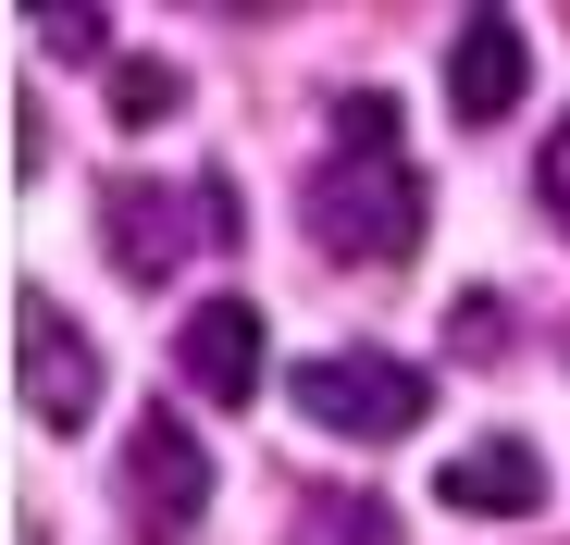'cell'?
Masks as SVG:
<instances>
[{
  "mask_svg": "<svg viewBox=\"0 0 570 545\" xmlns=\"http://www.w3.org/2000/svg\"><path fill=\"white\" fill-rule=\"evenodd\" d=\"M311 236H323V260H410L422 248V174L397 149L385 87H347L335 100V161L311 174Z\"/></svg>",
  "mask_w": 570,
  "mask_h": 545,
  "instance_id": "1",
  "label": "cell"
},
{
  "mask_svg": "<svg viewBox=\"0 0 570 545\" xmlns=\"http://www.w3.org/2000/svg\"><path fill=\"white\" fill-rule=\"evenodd\" d=\"M285 397H298V422L360 434V446H397V434L434 409V385L410 373V359H385V347H323V359L285 373Z\"/></svg>",
  "mask_w": 570,
  "mask_h": 545,
  "instance_id": "2",
  "label": "cell"
},
{
  "mask_svg": "<svg viewBox=\"0 0 570 545\" xmlns=\"http://www.w3.org/2000/svg\"><path fill=\"white\" fill-rule=\"evenodd\" d=\"M13 373H26V409L50 422V434H87L100 422V347H87V323L62 310V298H13Z\"/></svg>",
  "mask_w": 570,
  "mask_h": 545,
  "instance_id": "3",
  "label": "cell"
},
{
  "mask_svg": "<svg viewBox=\"0 0 570 545\" xmlns=\"http://www.w3.org/2000/svg\"><path fill=\"white\" fill-rule=\"evenodd\" d=\"M125 508H137L149 533H199V521H212V446L186 434V422H161V409H137V446H125Z\"/></svg>",
  "mask_w": 570,
  "mask_h": 545,
  "instance_id": "4",
  "label": "cell"
},
{
  "mask_svg": "<svg viewBox=\"0 0 570 545\" xmlns=\"http://www.w3.org/2000/svg\"><path fill=\"white\" fill-rule=\"evenodd\" d=\"M174 359H186V385H199L212 409H248L261 373H273V335H261L248 298H199V310L174 323Z\"/></svg>",
  "mask_w": 570,
  "mask_h": 545,
  "instance_id": "5",
  "label": "cell"
},
{
  "mask_svg": "<svg viewBox=\"0 0 570 545\" xmlns=\"http://www.w3.org/2000/svg\"><path fill=\"white\" fill-rule=\"evenodd\" d=\"M521 87H533V38H521L509 13H471L459 50H446V112H459V125H509Z\"/></svg>",
  "mask_w": 570,
  "mask_h": 545,
  "instance_id": "6",
  "label": "cell"
},
{
  "mask_svg": "<svg viewBox=\"0 0 570 545\" xmlns=\"http://www.w3.org/2000/svg\"><path fill=\"white\" fill-rule=\"evenodd\" d=\"M434 496L459 521H533L546 508V459H533L521 434H484V446H459V459L434 472Z\"/></svg>",
  "mask_w": 570,
  "mask_h": 545,
  "instance_id": "7",
  "label": "cell"
},
{
  "mask_svg": "<svg viewBox=\"0 0 570 545\" xmlns=\"http://www.w3.org/2000/svg\"><path fill=\"white\" fill-rule=\"evenodd\" d=\"M186 211H212V199H199V187H186V199H174V187H112V199H100V224H112V260L137 272V286H161V272H174L186 248L212 236V224H186Z\"/></svg>",
  "mask_w": 570,
  "mask_h": 545,
  "instance_id": "8",
  "label": "cell"
},
{
  "mask_svg": "<svg viewBox=\"0 0 570 545\" xmlns=\"http://www.w3.org/2000/svg\"><path fill=\"white\" fill-rule=\"evenodd\" d=\"M174 100H186V75H174V62H112V112H125V125H161Z\"/></svg>",
  "mask_w": 570,
  "mask_h": 545,
  "instance_id": "9",
  "label": "cell"
},
{
  "mask_svg": "<svg viewBox=\"0 0 570 545\" xmlns=\"http://www.w3.org/2000/svg\"><path fill=\"white\" fill-rule=\"evenodd\" d=\"M446 347H459V359H497V347H509V310H497L484 286H471V298L446 310Z\"/></svg>",
  "mask_w": 570,
  "mask_h": 545,
  "instance_id": "10",
  "label": "cell"
},
{
  "mask_svg": "<svg viewBox=\"0 0 570 545\" xmlns=\"http://www.w3.org/2000/svg\"><path fill=\"white\" fill-rule=\"evenodd\" d=\"M100 26H112V13H87V0H50V13H38V38H50L62 62H100Z\"/></svg>",
  "mask_w": 570,
  "mask_h": 545,
  "instance_id": "11",
  "label": "cell"
},
{
  "mask_svg": "<svg viewBox=\"0 0 570 545\" xmlns=\"http://www.w3.org/2000/svg\"><path fill=\"white\" fill-rule=\"evenodd\" d=\"M533 187H546V211H558V236H570V125L533 149Z\"/></svg>",
  "mask_w": 570,
  "mask_h": 545,
  "instance_id": "12",
  "label": "cell"
},
{
  "mask_svg": "<svg viewBox=\"0 0 570 545\" xmlns=\"http://www.w3.org/2000/svg\"><path fill=\"white\" fill-rule=\"evenodd\" d=\"M335 521H347V545H397V521H385V496H347Z\"/></svg>",
  "mask_w": 570,
  "mask_h": 545,
  "instance_id": "13",
  "label": "cell"
}]
</instances>
